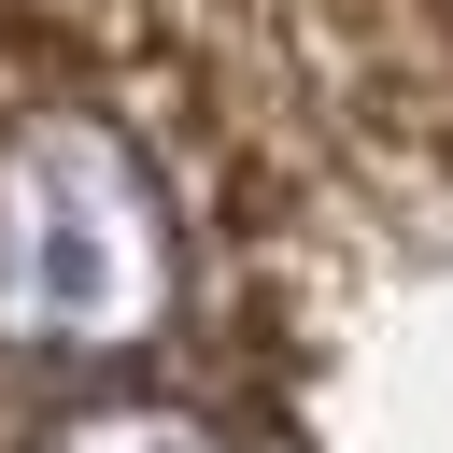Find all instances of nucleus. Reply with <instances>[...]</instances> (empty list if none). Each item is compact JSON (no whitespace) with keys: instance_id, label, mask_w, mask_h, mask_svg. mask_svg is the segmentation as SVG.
<instances>
[{"instance_id":"f257e3e1","label":"nucleus","mask_w":453,"mask_h":453,"mask_svg":"<svg viewBox=\"0 0 453 453\" xmlns=\"http://www.w3.org/2000/svg\"><path fill=\"white\" fill-rule=\"evenodd\" d=\"M269 184L198 0H0V453H283Z\"/></svg>"}]
</instances>
